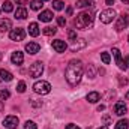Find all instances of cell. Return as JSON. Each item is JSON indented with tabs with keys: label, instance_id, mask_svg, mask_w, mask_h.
<instances>
[{
	"label": "cell",
	"instance_id": "obj_33",
	"mask_svg": "<svg viewBox=\"0 0 129 129\" xmlns=\"http://www.w3.org/2000/svg\"><path fill=\"white\" fill-rule=\"evenodd\" d=\"M68 38H69L71 41H75V39H77V32H75V30H69V32H68Z\"/></svg>",
	"mask_w": 129,
	"mask_h": 129
},
{
	"label": "cell",
	"instance_id": "obj_45",
	"mask_svg": "<svg viewBox=\"0 0 129 129\" xmlns=\"http://www.w3.org/2000/svg\"><path fill=\"white\" fill-rule=\"evenodd\" d=\"M41 2H50V0H41Z\"/></svg>",
	"mask_w": 129,
	"mask_h": 129
},
{
	"label": "cell",
	"instance_id": "obj_49",
	"mask_svg": "<svg viewBox=\"0 0 129 129\" xmlns=\"http://www.w3.org/2000/svg\"><path fill=\"white\" fill-rule=\"evenodd\" d=\"M0 12H2V11H0Z\"/></svg>",
	"mask_w": 129,
	"mask_h": 129
},
{
	"label": "cell",
	"instance_id": "obj_21",
	"mask_svg": "<svg viewBox=\"0 0 129 129\" xmlns=\"http://www.w3.org/2000/svg\"><path fill=\"white\" fill-rule=\"evenodd\" d=\"M77 8H87V6H93L92 0H77Z\"/></svg>",
	"mask_w": 129,
	"mask_h": 129
},
{
	"label": "cell",
	"instance_id": "obj_20",
	"mask_svg": "<svg viewBox=\"0 0 129 129\" xmlns=\"http://www.w3.org/2000/svg\"><path fill=\"white\" fill-rule=\"evenodd\" d=\"M86 99H87L90 104H96L98 101L101 99V95H99L98 92H90V93L87 95V98H86Z\"/></svg>",
	"mask_w": 129,
	"mask_h": 129
},
{
	"label": "cell",
	"instance_id": "obj_7",
	"mask_svg": "<svg viewBox=\"0 0 129 129\" xmlns=\"http://www.w3.org/2000/svg\"><path fill=\"white\" fill-rule=\"evenodd\" d=\"M3 126L6 129H17V126H18V117L17 116H6L3 119Z\"/></svg>",
	"mask_w": 129,
	"mask_h": 129
},
{
	"label": "cell",
	"instance_id": "obj_10",
	"mask_svg": "<svg viewBox=\"0 0 129 129\" xmlns=\"http://www.w3.org/2000/svg\"><path fill=\"white\" fill-rule=\"evenodd\" d=\"M11 62L14 64H17V66L23 64V62H24V54L21 51H14L12 56H11Z\"/></svg>",
	"mask_w": 129,
	"mask_h": 129
},
{
	"label": "cell",
	"instance_id": "obj_1",
	"mask_svg": "<svg viewBox=\"0 0 129 129\" xmlns=\"http://www.w3.org/2000/svg\"><path fill=\"white\" fill-rule=\"evenodd\" d=\"M83 72H84V66L81 60H71L68 66H66V71H64V78L66 81L71 84V86H77L80 81H81V77H83Z\"/></svg>",
	"mask_w": 129,
	"mask_h": 129
},
{
	"label": "cell",
	"instance_id": "obj_23",
	"mask_svg": "<svg viewBox=\"0 0 129 129\" xmlns=\"http://www.w3.org/2000/svg\"><path fill=\"white\" fill-rule=\"evenodd\" d=\"M42 3H44V2H41V0H32V2H30V8H32L33 11H39V9L44 6Z\"/></svg>",
	"mask_w": 129,
	"mask_h": 129
},
{
	"label": "cell",
	"instance_id": "obj_37",
	"mask_svg": "<svg viewBox=\"0 0 129 129\" xmlns=\"http://www.w3.org/2000/svg\"><path fill=\"white\" fill-rule=\"evenodd\" d=\"M66 14H68V15H72V8H71V6L66 9Z\"/></svg>",
	"mask_w": 129,
	"mask_h": 129
},
{
	"label": "cell",
	"instance_id": "obj_5",
	"mask_svg": "<svg viewBox=\"0 0 129 129\" xmlns=\"http://www.w3.org/2000/svg\"><path fill=\"white\" fill-rule=\"evenodd\" d=\"M29 74H30L32 78L41 77V75L44 74V64H42V62H35V63L30 66V69H29Z\"/></svg>",
	"mask_w": 129,
	"mask_h": 129
},
{
	"label": "cell",
	"instance_id": "obj_16",
	"mask_svg": "<svg viewBox=\"0 0 129 129\" xmlns=\"http://www.w3.org/2000/svg\"><path fill=\"white\" fill-rule=\"evenodd\" d=\"M86 45H87V42H86L84 39H75V41H74V44L71 45V50H72V51H78V50L84 48Z\"/></svg>",
	"mask_w": 129,
	"mask_h": 129
},
{
	"label": "cell",
	"instance_id": "obj_6",
	"mask_svg": "<svg viewBox=\"0 0 129 129\" xmlns=\"http://www.w3.org/2000/svg\"><path fill=\"white\" fill-rule=\"evenodd\" d=\"M9 38H11L12 41H15V42H20V41H23V39L26 38V32H24V29H21V27L12 29V30L9 32Z\"/></svg>",
	"mask_w": 129,
	"mask_h": 129
},
{
	"label": "cell",
	"instance_id": "obj_3",
	"mask_svg": "<svg viewBox=\"0 0 129 129\" xmlns=\"http://www.w3.org/2000/svg\"><path fill=\"white\" fill-rule=\"evenodd\" d=\"M33 90L38 95H48L51 92V84L48 81H36L33 84Z\"/></svg>",
	"mask_w": 129,
	"mask_h": 129
},
{
	"label": "cell",
	"instance_id": "obj_27",
	"mask_svg": "<svg viewBox=\"0 0 129 129\" xmlns=\"http://www.w3.org/2000/svg\"><path fill=\"white\" fill-rule=\"evenodd\" d=\"M87 75H89L90 78H95V77H96V69H95L93 64H89V66H87Z\"/></svg>",
	"mask_w": 129,
	"mask_h": 129
},
{
	"label": "cell",
	"instance_id": "obj_48",
	"mask_svg": "<svg viewBox=\"0 0 129 129\" xmlns=\"http://www.w3.org/2000/svg\"><path fill=\"white\" fill-rule=\"evenodd\" d=\"M128 42H129V36H128Z\"/></svg>",
	"mask_w": 129,
	"mask_h": 129
},
{
	"label": "cell",
	"instance_id": "obj_13",
	"mask_svg": "<svg viewBox=\"0 0 129 129\" xmlns=\"http://www.w3.org/2000/svg\"><path fill=\"white\" fill-rule=\"evenodd\" d=\"M126 111H128V108H126V105H125L123 102H117V104L114 105V113H116L117 116H125Z\"/></svg>",
	"mask_w": 129,
	"mask_h": 129
},
{
	"label": "cell",
	"instance_id": "obj_24",
	"mask_svg": "<svg viewBox=\"0 0 129 129\" xmlns=\"http://www.w3.org/2000/svg\"><path fill=\"white\" fill-rule=\"evenodd\" d=\"M2 11H3V12H12V11H14V5H12V2H5L3 6H2Z\"/></svg>",
	"mask_w": 129,
	"mask_h": 129
},
{
	"label": "cell",
	"instance_id": "obj_9",
	"mask_svg": "<svg viewBox=\"0 0 129 129\" xmlns=\"http://www.w3.org/2000/svg\"><path fill=\"white\" fill-rule=\"evenodd\" d=\"M113 56H114V59H116V63H117V66L122 69V71H125L128 66H126V63H125V60L122 59V54H120V51H119V48H113Z\"/></svg>",
	"mask_w": 129,
	"mask_h": 129
},
{
	"label": "cell",
	"instance_id": "obj_22",
	"mask_svg": "<svg viewBox=\"0 0 129 129\" xmlns=\"http://www.w3.org/2000/svg\"><path fill=\"white\" fill-rule=\"evenodd\" d=\"M56 32H57V29H56V27H51V26H47V27H44V30H42V33H44L45 36H53V35H56Z\"/></svg>",
	"mask_w": 129,
	"mask_h": 129
},
{
	"label": "cell",
	"instance_id": "obj_25",
	"mask_svg": "<svg viewBox=\"0 0 129 129\" xmlns=\"http://www.w3.org/2000/svg\"><path fill=\"white\" fill-rule=\"evenodd\" d=\"M128 125H129L128 120H126V119H122V120H119V122H117L116 129H128Z\"/></svg>",
	"mask_w": 129,
	"mask_h": 129
},
{
	"label": "cell",
	"instance_id": "obj_39",
	"mask_svg": "<svg viewBox=\"0 0 129 129\" xmlns=\"http://www.w3.org/2000/svg\"><path fill=\"white\" fill-rule=\"evenodd\" d=\"M104 110H105V105H99L98 107V111H104Z\"/></svg>",
	"mask_w": 129,
	"mask_h": 129
},
{
	"label": "cell",
	"instance_id": "obj_19",
	"mask_svg": "<svg viewBox=\"0 0 129 129\" xmlns=\"http://www.w3.org/2000/svg\"><path fill=\"white\" fill-rule=\"evenodd\" d=\"M0 78H2L3 81H12V80H14V75H12L8 69H2V71H0Z\"/></svg>",
	"mask_w": 129,
	"mask_h": 129
},
{
	"label": "cell",
	"instance_id": "obj_46",
	"mask_svg": "<svg viewBox=\"0 0 129 129\" xmlns=\"http://www.w3.org/2000/svg\"><path fill=\"white\" fill-rule=\"evenodd\" d=\"M86 129H92V128H90V126H87V128H86Z\"/></svg>",
	"mask_w": 129,
	"mask_h": 129
},
{
	"label": "cell",
	"instance_id": "obj_40",
	"mask_svg": "<svg viewBox=\"0 0 129 129\" xmlns=\"http://www.w3.org/2000/svg\"><path fill=\"white\" fill-rule=\"evenodd\" d=\"M125 63H126V66H128V68H129V56H128V57H126V60H125Z\"/></svg>",
	"mask_w": 129,
	"mask_h": 129
},
{
	"label": "cell",
	"instance_id": "obj_30",
	"mask_svg": "<svg viewBox=\"0 0 129 129\" xmlns=\"http://www.w3.org/2000/svg\"><path fill=\"white\" fill-rule=\"evenodd\" d=\"M24 129H38V126H36V123H35V122L27 120V122L24 123Z\"/></svg>",
	"mask_w": 129,
	"mask_h": 129
},
{
	"label": "cell",
	"instance_id": "obj_43",
	"mask_svg": "<svg viewBox=\"0 0 129 129\" xmlns=\"http://www.w3.org/2000/svg\"><path fill=\"white\" fill-rule=\"evenodd\" d=\"M125 98H126V99H129V92L126 93V95H125Z\"/></svg>",
	"mask_w": 129,
	"mask_h": 129
},
{
	"label": "cell",
	"instance_id": "obj_28",
	"mask_svg": "<svg viewBox=\"0 0 129 129\" xmlns=\"http://www.w3.org/2000/svg\"><path fill=\"white\" fill-rule=\"evenodd\" d=\"M17 92H18V93H24V92H26V83H24V81H20V83L17 84Z\"/></svg>",
	"mask_w": 129,
	"mask_h": 129
},
{
	"label": "cell",
	"instance_id": "obj_38",
	"mask_svg": "<svg viewBox=\"0 0 129 129\" xmlns=\"http://www.w3.org/2000/svg\"><path fill=\"white\" fill-rule=\"evenodd\" d=\"M15 2H17V5H24L27 0H15Z\"/></svg>",
	"mask_w": 129,
	"mask_h": 129
},
{
	"label": "cell",
	"instance_id": "obj_26",
	"mask_svg": "<svg viewBox=\"0 0 129 129\" xmlns=\"http://www.w3.org/2000/svg\"><path fill=\"white\" fill-rule=\"evenodd\" d=\"M64 6V3L62 0H53V9H56V11H62Z\"/></svg>",
	"mask_w": 129,
	"mask_h": 129
},
{
	"label": "cell",
	"instance_id": "obj_15",
	"mask_svg": "<svg viewBox=\"0 0 129 129\" xmlns=\"http://www.w3.org/2000/svg\"><path fill=\"white\" fill-rule=\"evenodd\" d=\"M53 17H54V15H53V11H42L38 18H39L41 21H44V23H48V21L53 20Z\"/></svg>",
	"mask_w": 129,
	"mask_h": 129
},
{
	"label": "cell",
	"instance_id": "obj_44",
	"mask_svg": "<svg viewBox=\"0 0 129 129\" xmlns=\"http://www.w3.org/2000/svg\"><path fill=\"white\" fill-rule=\"evenodd\" d=\"M122 2H123V3H129V0H122Z\"/></svg>",
	"mask_w": 129,
	"mask_h": 129
},
{
	"label": "cell",
	"instance_id": "obj_8",
	"mask_svg": "<svg viewBox=\"0 0 129 129\" xmlns=\"http://www.w3.org/2000/svg\"><path fill=\"white\" fill-rule=\"evenodd\" d=\"M128 26H129V15H126V14L120 15L119 20H117V23H116V30H117V32H122V30L126 29Z\"/></svg>",
	"mask_w": 129,
	"mask_h": 129
},
{
	"label": "cell",
	"instance_id": "obj_41",
	"mask_svg": "<svg viewBox=\"0 0 129 129\" xmlns=\"http://www.w3.org/2000/svg\"><path fill=\"white\" fill-rule=\"evenodd\" d=\"M3 108H5V107H3V104L0 102V111H3Z\"/></svg>",
	"mask_w": 129,
	"mask_h": 129
},
{
	"label": "cell",
	"instance_id": "obj_47",
	"mask_svg": "<svg viewBox=\"0 0 129 129\" xmlns=\"http://www.w3.org/2000/svg\"><path fill=\"white\" fill-rule=\"evenodd\" d=\"M0 60H2V54H0Z\"/></svg>",
	"mask_w": 129,
	"mask_h": 129
},
{
	"label": "cell",
	"instance_id": "obj_36",
	"mask_svg": "<svg viewBox=\"0 0 129 129\" xmlns=\"http://www.w3.org/2000/svg\"><path fill=\"white\" fill-rule=\"evenodd\" d=\"M114 2H116V0H105V3H107L108 6H111V5H114Z\"/></svg>",
	"mask_w": 129,
	"mask_h": 129
},
{
	"label": "cell",
	"instance_id": "obj_11",
	"mask_svg": "<svg viewBox=\"0 0 129 129\" xmlns=\"http://www.w3.org/2000/svg\"><path fill=\"white\" fill-rule=\"evenodd\" d=\"M53 48H54L57 53H64V51H66V48H68V45H66V42H64V41L57 39V41H53Z\"/></svg>",
	"mask_w": 129,
	"mask_h": 129
},
{
	"label": "cell",
	"instance_id": "obj_31",
	"mask_svg": "<svg viewBox=\"0 0 129 129\" xmlns=\"http://www.w3.org/2000/svg\"><path fill=\"white\" fill-rule=\"evenodd\" d=\"M9 96H11L9 90H2V92H0V99H2V101H6Z\"/></svg>",
	"mask_w": 129,
	"mask_h": 129
},
{
	"label": "cell",
	"instance_id": "obj_17",
	"mask_svg": "<svg viewBox=\"0 0 129 129\" xmlns=\"http://www.w3.org/2000/svg\"><path fill=\"white\" fill-rule=\"evenodd\" d=\"M39 33H41V30H39L38 23H30V24H29V35L33 36V38H36Z\"/></svg>",
	"mask_w": 129,
	"mask_h": 129
},
{
	"label": "cell",
	"instance_id": "obj_34",
	"mask_svg": "<svg viewBox=\"0 0 129 129\" xmlns=\"http://www.w3.org/2000/svg\"><path fill=\"white\" fill-rule=\"evenodd\" d=\"M66 129H80L77 125H74V123H69V125H66Z\"/></svg>",
	"mask_w": 129,
	"mask_h": 129
},
{
	"label": "cell",
	"instance_id": "obj_42",
	"mask_svg": "<svg viewBox=\"0 0 129 129\" xmlns=\"http://www.w3.org/2000/svg\"><path fill=\"white\" fill-rule=\"evenodd\" d=\"M98 129H108V126H101V128H98Z\"/></svg>",
	"mask_w": 129,
	"mask_h": 129
},
{
	"label": "cell",
	"instance_id": "obj_2",
	"mask_svg": "<svg viewBox=\"0 0 129 129\" xmlns=\"http://www.w3.org/2000/svg\"><path fill=\"white\" fill-rule=\"evenodd\" d=\"M74 24L77 29H87V27H92L93 26V12L92 11H84V12H80L77 15V18L74 20Z\"/></svg>",
	"mask_w": 129,
	"mask_h": 129
},
{
	"label": "cell",
	"instance_id": "obj_32",
	"mask_svg": "<svg viewBox=\"0 0 129 129\" xmlns=\"http://www.w3.org/2000/svg\"><path fill=\"white\" fill-rule=\"evenodd\" d=\"M57 24H59L60 27H64V26H66V18H64V17H57Z\"/></svg>",
	"mask_w": 129,
	"mask_h": 129
},
{
	"label": "cell",
	"instance_id": "obj_4",
	"mask_svg": "<svg viewBox=\"0 0 129 129\" xmlns=\"http://www.w3.org/2000/svg\"><path fill=\"white\" fill-rule=\"evenodd\" d=\"M116 11L114 9H105V11H102L101 14H99V20H101V23L102 24H110L114 18H116Z\"/></svg>",
	"mask_w": 129,
	"mask_h": 129
},
{
	"label": "cell",
	"instance_id": "obj_14",
	"mask_svg": "<svg viewBox=\"0 0 129 129\" xmlns=\"http://www.w3.org/2000/svg\"><path fill=\"white\" fill-rule=\"evenodd\" d=\"M27 17H29V14H27V9H26L24 6L17 8V11H15V18H18V20H26Z\"/></svg>",
	"mask_w": 129,
	"mask_h": 129
},
{
	"label": "cell",
	"instance_id": "obj_18",
	"mask_svg": "<svg viewBox=\"0 0 129 129\" xmlns=\"http://www.w3.org/2000/svg\"><path fill=\"white\" fill-rule=\"evenodd\" d=\"M11 27H12V21H11V20H8V18L0 20V32H6V30H9Z\"/></svg>",
	"mask_w": 129,
	"mask_h": 129
},
{
	"label": "cell",
	"instance_id": "obj_12",
	"mask_svg": "<svg viewBox=\"0 0 129 129\" xmlns=\"http://www.w3.org/2000/svg\"><path fill=\"white\" fill-rule=\"evenodd\" d=\"M39 50H41V45L36 44V42H29V44L26 45V51H27L29 54H38Z\"/></svg>",
	"mask_w": 129,
	"mask_h": 129
},
{
	"label": "cell",
	"instance_id": "obj_29",
	"mask_svg": "<svg viewBox=\"0 0 129 129\" xmlns=\"http://www.w3.org/2000/svg\"><path fill=\"white\" fill-rule=\"evenodd\" d=\"M101 59H102V62L105 64H108L111 62V57H110V54L108 53H101Z\"/></svg>",
	"mask_w": 129,
	"mask_h": 129
},
{
	"label": "cell",
	"instance_id": "obj_35",
	"mask_svg": "<svg viewBox=\"0 0 129 129\" xmlns=\"http://www.w3.org/2000/svg\"><path fill=\"white\" fill-rule=\"evenodd\" d=\"M110 120H111L110 116H104V117H102V122H104V123H110Z\"/></svg>",
	"mask_w": 129,
	"mask_h": 129
}]
</instances>
